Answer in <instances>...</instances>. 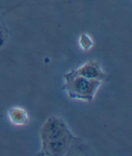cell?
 I'll return each mask as SVG.
<instances>
[{"label": "cell", "mask_w": 132, "mask_h": 156, "mask_svg": "<svg viewBox=\"0 0 132 156\" xmlns=\"http://www.w3.org/2000/svg\"><path fill=\"white\" fill-rule=\"evenodd\" d=\"M42 147L46 154L62 155L67 153L71 142V134L65 123L57 118H50L40 131Z\"/></svg>", "instance_id": "1"}, {"label": "cell", "mask_w": 132, "mask_h": 156, "mask_svg": "<svg viewBox=\"0 0 132 156\" xmlns=\"http://www.w3.org/2000/svg\"><path fill=\"white\" fill-rule=\"evenodd\" d=\"M65 89L71 99L92 100L94 94L99 88L102 81L89 79L81 76L68 74L65 76Z\"/></svg>", "instance_id": "2"}, {"label": "cell", "mask_w": 132, "mask_h": 156, "mask_svg": "<svg viewBox=\"0 0 132 156\" xmlns=\"http://www.w3.org/2000/svg\"><path fill=\"white\" fill-rule=\"evenodd\" d=\"M71 74L81 76L89 78V79L100 80V81H102V79H104L105 77V75L102 73L99 65L95 62H86L80 68L73 71L72 73H71Z\"/></svg>", "instance_id": "3"}, {"label": "cell", "mask_w": 132, "mask_h": 156, "mask_svg": "<svg viewBox=\"0 0 132 156\" xmlns=\"http://www.w3.org/2000/svg\"><path fill=\"white\" fill-rule=\"evenodd\" d=\"M8 116L10 121L17 126L25 125L28 121V116L26 110L19 107L11 108L8 113Z\"/></svg>", "instance_id": "4"}, {"label": "cell", "mask_w": 132, "mask_h": 156, "mask_svg": "<svg viewBox=\"0 0 132 156\" xmlns=\"http://www.w3.org/2000/svg\"><path fill=\"white\" fill-rule=\"evenodd\" d=\"M80 44L83 49L87 50L91 48L93 45V41L92 39L86 34H82L80 37Z\"/></svg>", "instance_id": "5"}]
</instances>
